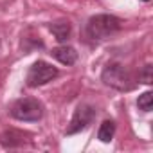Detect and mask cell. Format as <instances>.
Masks as SVG:
<instances>
[{
	"label": "cell",
	"mask_w": 153,
	"mask_h": 153,
	"mask_svg": "<svg viewBox=\"0 0 153 153\" xmlns=\"http://www.w3.org/2000/svg\"><path fill=\"white\" fill-rule=\"evenodd\" d=\"M121 29V20L114 15H96L87 22V36L94 42H103Z\"/></svg>",
	"instance_id": "6da1fadb"
},
{
	"label": "cell",
	"mask_w": 153,
	"mask_h": 153,
	"mask_svg": "<svg viewBox=\"0 0 153 153\" xmlns=\"http://www.w3.org/2000/svg\"><path fill=\"white\" fill-rule=\"evenodd\" d=\"M101 79L106 87H112L115 90H121V92H126V90H131L133 87V81H131V74L130 70L121 65V63H108L105 68H103V74H101Z\"/></svg>",
	"instance_id": "7a4b0ae2"
},
{
	"label": "cell",
	"mask_w": 153,
	"mask_h": 153,
	"mask_svg": "<svg viewBox=\"0 0 153 153\" xmlns=\"http://www.w3.org/2000/svg\"><path fill=\"white\" fill-rule=\"evenodd\" d=\"M43 105L36 97H22L11 106V115L16 121L24 123H36L43 117Z\"/></svg>",
	"instance_id": "3957f363"
},
{
	"label": "cell",
	"mask_w": 153,
	"mask_h": 153,
	"mask_svg": "<svg viewBox=\"0 0 153 153\" xmlns=\"http://www.w3.org/2000/svg\"><path fill=\"white\" fill-rule=\"evenodd\" d=\"M58 74H59V72H58L56 67H52L51 63H47V61H43V59H38V61H34V63L31 65L25 81H27V87H33V88H34V87H42V85L52 81Z\"/></svg>",
	"instance_id": "277c9868"
},
{
	"label": "cell",
	"mask_w": 153,
	"mask_h": 153,
	"mask_svg": "<svg viewBox=\"0 0 153 153\" xmlns=\"http://www.w3.org/2000/svg\"><path fill=\"white\" fill-rule=\"evenodd\" d=\"M96 117V108L90 106V105H79L78 108L74 110V115L70 119V124L67 128V135H74V133H78L81 130H85Z\"/></svg>",
	"instance_id": "5b68a950"
},
{
	"label": "cell",
	"mask_w": 153,
	"mask_h": 153,
	"mask_svg": "<svg viewBox=\"0 0 153 153\" xmlns=\"http://www.w3.org/2000/svg\"><path fill=\"white\" fill-rule=\"evenodd\" d=\"M59 63H63V65H74L76 61H78V52H76V49L74 47H70V45H59V47H56V49H52V52H51Z\"/></svg>",
	"instance_id": "8992f818"
},
{
	"label": "cell",
	"mask_w": 153,
	"mask_h": 153,
	"mask_svg": "<svg viewBox=\"0 0 153 153\" xmlns=\"http://www.w3.org/2000/svg\"><path fill=\"white\" fill-rule=\"evenodd\" d=\"M49 29H51V33L54 34V38L58 40V42H67L68 40V36H70V24H68V20H59V22H54V24H51L49 25Z\"/></svg>",
	"instance_id": "52a82bcc"
},
{
	"label": "cell",
	"mask_w": 153,
	"mask_h": 153,
	"mask_svg": "<svg viewBox=\"0 0 153 153\" xmlns=\"http://www.w3.org/2000/svg\"><path fill=\"white\" fill-rule=\"evenodd\" d=\"M114 135H115V121H110V119L103 121L99 126V131H97V139L101 142H110L114 139Z\"/></svg>",
	"instance_id": "ba28073f"
},
{
	"label": "cell",
	"mask_w": 153,
	"mask_h": 153,
	"mask_svg": "<svg viewBox=\"0 0 153 153\" xmlns=\"http://www.w3.org/2000/svg\"><path fill=\"white\" fill-rule=\"evenodd\" d=\"M137 106L142 110V112H151V108H153V92H144L142 96H139V99H137Z\"/></svg>",
	"instance_id": "9c48e42d"
},
{
	"label": "cell",
	"mask_w": 153,
	"mask_h": 153,
	"mask_svg": "<svg viewBox=\"0 0 153 153\" xmlns=\"http://www.w3.org/2000/svg\"><path fill=\"white\" fill-rule=\"evenodd\" d=\"M139 81L144 85H151L153 83V67L151 65H144V68L139 72Z\"/></svg>",
	"instance_id": "30bf717a"
}]
</instances>
